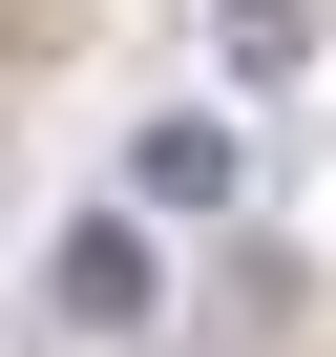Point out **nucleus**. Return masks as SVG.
Here are the masks:
<instances>
[{"label":"nucleus","mask_w":336,"mask_h":357,"mask_svg":"<svg viewBox=\"0 0 336 357\" xmlns=\"http://www.w3.org/2000/svg\"><path fill=\"white\" fill-rule=\"evenodd\" d=\"M147 294H168V273H147V211H84V231L43 252V315H63V336H147Z\"/></svg>","instance_id":"nucleus-1"},{"label":"nucleus","mask_w":336,"mask_h":357,"mask_svg":"<svg viewBox=\"0 0 336 357\" xmlns=\"http://www.w3.org/2000/svg\"><path fill=\"white\" fill-rule=\"evenodd\" d=\"M231 168H252V147H231L211 105H168V126H126V211H231Z\"/></svg>","instance_id":"nucleus-2"},{"label":"nucleus","mask_w":336,"mask_h":357,"mask_svg":"<svg viewBox=\"0 0 336 357\" xmlns=\"http://www.w3.org/2000/svg\"><path fill=\"white\" fill-rule=\"evenodd\" d=\"M211 43H231V63H294V43H315V0H211Z\"/></svg>","instance_id":"nucleus-3"}]
</instances>
